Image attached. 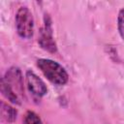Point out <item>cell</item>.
<instances>
[{
    "mask_svg": "<svg viewBox=\"0 0 124 124\" xmlns=\"http://www.w3.org/2000/svg\"><path fill=\"white\" fill-rule=\"evenodd\" d=\"M37 67L41 70L44 76L52 83L57 85H64L67 83L69 76L64 67L56 61L46 58L37 60Z\"/></svg>",
    "mask_w": 124,
    "mask_h": 124,
    "instance_id": "1",
    "label": "cell"
},
{
    "mask_svg": "<svg viewBox=\"0 0 124 124\" xmlns=\"http://www.w3.org/2000/svg\"><path fill=\"white\" fill-rule=\"evenodd\" d=\"M16 28L22 39H30L34 33L33 15L27 7H20L16 15Z\"/></svg>",
    "mask_w": 124,
    "mask_h": 124,
    "instance_id": "2",
    "label": "cell"
},
{
    "mask_svg": "<svg viewBox=\"0 0 124 124\" xmlns=\"http://www.w3.org/2000/svg\"><path fill=\"white\" fill-rule=\"evenodd\" d=\"M38 43L42 48H44L48 52L54 53L57 51V46L52 37L51 20L47 15L45 16V22H44V26L40 30Z\"/></svg>",
    "mask_w": 124,
    "mask_h": 124,
    "instance_id": "3",
    "label": "cell"
},
{
    "mask_svg": "<svg viewBox=\"0 0 124 124\" xmlns=\"http://www.w3.org/2000/svg\"><path fill=\"white\" fill-rule=\"evenodd\" d=\"M2 78L8 83V85L18 97L23 96L24 94L23 78L21 76L20 70L17 67H11L6 72V75Z\"/></svg>",
    "mask_w": 124,
    "mask_h": 124,
    "instance_id": "4",
    "label": "cell"
},
{
    "mask_svg": "<svg viewBox=\"0 0 124 124\" xmlns=\"http://www.w3.org/2000/svg\"><path fill=\"white\" fill-rule=\"evenodd\" d=\"M25 78H26L27 88L32 94L38 97H43L47 93V88L46 83L34 72L28 70L26 72Z\"/></svg>",
    "mask_w": 124,
    "mask_h": 124,
    "instance_id": "5",
    "label": "cell"
},
{
    "mask_svg": "<svg viewBox=\"0 0 124 124\" xmlns=\"http://www.w3.org/2000/svg\"><path fill=\"white\" fill-rule=\"evenodd\" d=\"M16 115L17 111L16 108L4 102H1V118L3 121L7 123H13L14 121H16Z\"/></svg>",
    "mask_w": 124,
    "mask_h": 124,
    "instance_id": "6",
    "label": "cell"
},
{
    "mask_svg": "<svg viewBox=\"0 0 124 124\" xmlns=\"http://www.w3.org/2000/svg\"><path fill=\"white\" fill-rule=\"evenodd\" d=\"M1 93L11 103L20 105V98L12 90V88L8 85V83L3 78L1 79Z\"/></svg>",
    "mask_w": 124,
    "mask_h": 124,
    "instance_id": "7",
    "label": "cell"
},
{
    "mask_svg": "<svg viewBox=\"0 0 124 124\" xmlns=\"http://www.w3.org/2000/svg\"><path fill=\"white\" fill-rule=\"evenodd\" d=\"M23 124H42V120L37 113L29 110L24 115Z\"/></svg>",
    "mask_w": 124,
    "mask_h": 124,
    "instance_id": "8",
    "label": "cell"
},
{
    "mask_svg": "<svg viewBox=\"0 0 124 124\" xmlns=\"http://www.w3.org/2000/svg\"><path fill=\"white\" fill-rule=\"evenodd\" d=\"M117 26H118V32L121 38L124 40V9H121L119 11L117 17Z\"/></svg>",
    "mask_w": 124,
    "mask_h": 124,
    "instance_id": "9",
    "label": "cell"
}]
</instances>
